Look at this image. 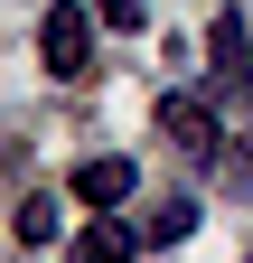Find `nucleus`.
Wrapping results in <instances>:
<instances>
[{
    "label": "nucleus",
    "mask_w": 253,
    "mask_h": 263,
    "mask_svg": "<svg viewBox=\"0 0 253 263\" xmlns=\"http://www.w3.org/2000/svg\"><path fill=\"white\" fill-rule=\"evenodd\" d=\"M38 47H47V76H85V66H94V19L75 10V0H56V10L38 19Z\"/></svg>",
    "instance_id": "1"
},
{
    "label": "nucleus",
    "mask_w": 253,
    "mask_h": 263,
    "mask_svg": "<svg viewBox=\"0 0 253 263\" xmlns=\"http://www.w3.org/2000/svg\"><path fill=\"white\" fill-rule=\"evenodd\" d=\"M160 132H169L187 160H216V141H225V132H216V113L197 104V94H160Z\"/></svg>",
    "instance_id": "2"
},
{
    "label": "nucleus",
    "mask_w": 253,
    "mask_h": 263,
    "mask_svg": "<svg viewBox=\"0 0 253 263\" xmlns=\"http://www.w3.org/2000/svg\"><path fill=\"white\" fill-rule=\"evenodd\" d=\"M132 188H141V170H132V160H113V151L75 170V197H85V207H122Z\"/></svg>",
    "instance_id": "3"
},
{
    "label": "nucleus",
    "mask_w": 253,
    "mask_h": 263,
    "mask_svg": "<svg viewBox=\"0 0 253 263\" xmlns=\"http://www.w3.org/2000/svg\"><path fill=\"white\" fill-rule=\"evenodd\" d=\"M132 254H141V226H122V216L94 207V226H85V263H132Z\"/></svg>",
    "instance_id": "4"
},
{
    "label": "nucleus",
    "mask_w": 253,
    "mask_h": 263,
    "mask_svg": "<svg viewBox=\"0 0 253 263\" xmlns=\"http://www.w3.org/2000/svg\"><path fill=\"white\" fill-rule=\"evenodd\" d=\"M187 226H197V207H187V197H160V207L141 216V235H150V245H178Z\"/></svg>",
    "instance_id": "5"
},
{
    "label": "nucleus",
    "mask_w": 253,
    "mask_h": 263,
    "mask_svg": "<svg viewBox=\"0 0 253 263\" xmlns=\"http://www.w3.org/2000/svg\"><path fill=\"white\" fill-rule=\"evenodd\" d=\"M225 188L253 197V132H235V141H225Z\"/></svg>",
    "instance_id": "6"
},
{
    "label": "nucleus",
    "mask_w": 253,
    "mask_h": 263,
    "mask_svg": "<svg viewBox=\"0 0 253 263\" xmlns=\"http://www.w3.org/2000/svg\"><path fill=\"white\" fill-rule=\"evenodd\" d=\"M56 235V207H47V197H28V207H19V245H47Z\"/></svg>",
    "instance_id": "7"
},
{
    "label": "nucleus",
    "mask_w": 253,
    "mask_h": 263,
    "mask_svg": "<svg viewBox=\"0 0 253 263\" xmlns=\"http://www.w3.org/2000/svg\"><path fill=\"white\" fill-rule=\"evenodd\" d=\"M103 28H141V0H103Z\"/></svg>",
    "instance_id": "8"
}]
</instances>
